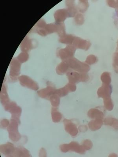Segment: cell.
<instances>
[{
  "instance_id": "obj_1",
  "label": "cell",
  "mask_w": 118,
  "mask_h": 157,
  "mask_svg": "<svg viewBox=\"0 0 118 157\" xmlns=\"http://www.w3.org/2000/svg\"><path fill=\"white\" fill-rule=\"evenodd\" d=\"M111 89L107 87H102L100 88L97 93L99 98H103L105 107L107 110L109 111L113 110L114 106L112 98H111Z\"/></svg>"
},
{
  "instance_id": "obj_2",
  "label": "cell",
  "mask_w": 118,
  "mask_h": 157,
  "mask_svg": "<svg viewBox=\"0 0 118 157\" xmlns=\"http://www.w3.org/2000/svg\"><path fill=\"white\" fill-rule=\"evenodd\" d=\"M88 117L92 119H100L103 120L104 114L103 112L97 109H92L88 113Z\"/></svg>"
},
{
  "instance_id": "obj_3",
  "label": "cell",
  "mask_w": 118,
  "mask_h": 157,
  "mask_svg": "<svg viewBox=\"0 0 118 157\" xmlns=\"http://www.w3.org/2000/svg\"><path fill=\"white\" fill-rule=\"evenodd\" d=\"M103 124V121L102 119H95V120H92L88 123V126L90 129L92 131L99 129Z\"/></svg>"
},
{
  "instance_id": "obj_4",
  "label": "cell",
  "mask_w": 118,
  "mask_h": 157,
  "mask_svg": "<svg viewBox=\"0 0 118 157\" xmlns=\"http://www.w3.org/2000/svg\"><path fill=\"white\" fill-rule=\"evenodd\" d=\"M105 125H109L118 130V120L113 117H107L104 121Z\"/></svg>"
},
{
  "instance_id": "obj_5",
  "label": "cell",
  "mask_w": 118,
  "mask_h": 157,
  "mask_svg": "<svg viewBox=\"0 0 118 157\" xmlns=\"http://www.w3.org/2000/svg\"><path fill=\"white\" fill-rule=\"evenodd\" d=\"M92 146V144L90 141L88 140H85L84 141L83 147L84 149L86 150H88L91 149Z\"/></svg>"
},
{
  "instance_id": "obj_6",
  "label": "cell",
  "mask_w": 118,
  "mask_h": 157,
  "mask_svg": "<svg viewBox=\"0 0 118 157\" xmlns=\"http://www.w3.org/2000/svg\"><path fill=\"white\" fill-rule=\"evenodd\" d=\"M108 157H118V155L116 154L115 153H113L111 154L110 155H109Z\"/></svg>"
}]
</instances>
